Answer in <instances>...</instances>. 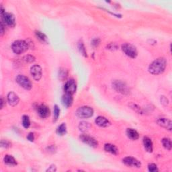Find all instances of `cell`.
I'll use <instances>...</instances> for the list:
<instances>
[{
    "instance_id": "obj_32",
    "label": "cell",
    "mask_w": 172,
    "mask_h": 172,
    "mask_svg": "<svg viewBox=\"0 0 172 172\" xmlns=\"http://www.w3.org/2000/svg\"><path fill=\"white\" fill-rule=\"evenodd\" d=\"M1 146L2 147L8 148L11 146V143L8 141L6 140H2L1 141Z\"/></svg>"
},
{
    "instance_id": "obj_23",
    "label": "cell",
    "mask_w": 172,
    "mask_h": 172,
    "mask_svg": "<svg viewBox=\"0 0 172 172\" xmlns=\"http://www.w3.org/2000/svg\"><path fill=\"white\" fill-rule=\"evenodd\" d=\"M79 130H80L81 131L86 132L87 131H88V130L90 129V125L89 124L88 122L83 121L82 122H80L79 126Z\"/></svg>"
},
{
    "instance_id": "obj_26",
    "label": "cell",
    "mask_w": 172,
    "mask_h": 172,
    "mask_svg": "<svg viewBox=\"0 0 172 172\" xmlns=\"http://www.w3.org/2000/svg\"><path fill=\"white\" fill-rule=\"evenodd\" d=\"M77 47H78V49L80 53H82L84 57H87V52L86 50L85 46H84V44L82 42H79L78 43V45H77Z\"/></svg>"
},
{
    "instance_id": "obj_28",
    "label": "cell",
    "mask_w": 172,
    "mask_h": 172,
    "mask_svg": "<svg viewBox=\"0 0 172 172\" xmlns=\"http://www.w3.org/2000/svg\"><path fill=\"white\" fill-rule=\"evenodd\" d=\"M60 114V109L58 106L55 105L54 106V121H56L59 118Z\"/></svg>"
},
{
    "instance_id": "obj_33",
    "label": "cell",
    "mask_w": 172,
    "mask_h": 172,
    "mask_svg": "<svg viewBox=\"0 0 172 172\" xmlns=\"http://www.w3.org/2000/svg\"><path fill=\"white\" fill-rule=\"evenodd\" d=\"M27 139L28 141H30L31 142H33L34 140V135L33 133H32V132L29 133V134L27 136Z\"/></svg>"
},
{
    "instance_id": "obj_15",
    "label": "cell",
    "mask_w": 172,
    "mask_h": 172,
    "mask_svg": "<svg viewBox=\"0 0 172 172\" xmlns=\"http://www.w3.org/2000/svg\"><path fill=\"white\" fill-rule=\"evenodd\" d=\"M73 95L69 93H66L63 96L62 98V103L63 106H65L67 108H69L71 105H72L73 102Z\"/></svg>"
},
{
    "instance_id": "obj_19",
    "label": "cell",
    "mask_w": 172,
    "mask_h": 172,
    "mask_svg": "<svg viewBox=\"0 0 172 172\" xmlns=\"http://www.w3.org/2000/svg\"><path fill=\"white\" fill-rule=\"evenodd\" d=\"M104 150L106 152H108L110 153L113 154V155H117L118 153V150L117 147H116L115 145H114L112 144H106L104 145Z\"/></svg>"
},
{
    "instance_id": "obj_29",
    "label": "cell",
    "mask_w": 172,
    "mask_h": 172,
    "mask_svg": "<svg viewBox=\"0 0 172 172\" xmlns=\"http://www.w3.org/2000/svg\"><path fill=\"white\" fill-rule=\"evenodd\" d=\"M148 170L151 172H157L159 170L156 164L150 163L148 165Z\"/></svg>"
},
{
    "instance_id": "obj_2",
    "label": "cell",
    "mask_w": 172,
    "mask_h": 172,
    "mask_svg": "<svg viewBox=\"0 0 172 172\" xmlns=\"http://www.w3.org/2000/svg\"><path fill=\"white\" fill-rule=\"evenodd\" d=\"M29 48L28 43L25 40H16L12 44V48L14 53L17 54H20L25 53Z\"/></svg>"
},
{
    "instance_id": "obj_8",
    "label": "cell",
    "mask_w": 172,
    "mask_h": 172,
    "mask_svg": "<svg viewBox=\"0 0 172 172\" xmlns=\"http://www.w3.org/2000/svg\"><path fill=\"white\" fill-rule=\"evenodd\" d=\"M80 140L82 141L84 143L87 144V145H89L90 147H98V142L95 139L92 137H90V136L87 135L86 134H82L80 135Z\"/></svg>"
},
{
    "instance_id": "obj_6",
    "label": "cell",
    "mask_w": 172,
    "mask_h": 172,
    "mask_svg": "<svg viewBox=\"0 0 172 172\" xmlns=\"http://www.w3.org/2000/svg\"><path fill=\"white\" fill-rule=\"evenodd\" d=\"M2 16V22L5 25L9 26L11 27H14L16 25V20L13 14H10V13L8 12H4L1 14Z\"/></svg>"
},
{
    "instance_id": "obj_14",
    "label": "cell",
    "mask_w": 172,
    "mask_h": 172,
    "mask_svg": "<svg viewBox=\"0 0 172 172\" xmlns=\"http://www.w3.org/2000/svg\"><path fill=\"white\" fill-rule=\"evenodd\" d=\"M8 102H9V105H11L12 106H15L20 102V98H19L17 94L11 92L8 94Z\"/></svg>"
},
{
    "instance_id": "obj_27",
    "label": "cell",
    "mask_w": 172,
    "mask_h": 172,
    "mask_svg": "<svg viewBox=\"0 0 172 172\" xmlns=\"http://www.w3.org/2000/svg\"><path fill=\"white\" fill-rule=\"evenodd\" d=\"M36 35H37V37L39 38L40 40L43 41V42L47 41V36L44 34H43V32H41L40 31H36Z\"/></svg>"
},
{
    "instance_id": "obj_13",
    "label": "cell",
    "mask_w": 172,
    "mask_h": 172,
    "mask_svg": "<svg viewBox=\"0 0 172 172\" xmlns=\"http://www.w3.org/2000/svg\"><path fill=\"white\" fill-rule=\"evenodd\" d=\"M38 114L41 118H47L50 115V110L48 108V106L44 104H41L37 108Z\"/></svg>"
},
{
    "instance_id": "obj_7",
    "label": "cell",
    "mask_w": 172,
    "mask_h": 172,
    "mask_svg": "<svg viewBox=\"0 0 172 172\" xmlns=\"http://www.w3.org/2000/svg\"><path fill=\"white\" fill-rule=\"evenodd\" d=\"M16 82L25 90H30L32 88V83L30 79L27 77L22 75H19L16 77Z\"/></svg>"
},
{
    "instance_id": "obj_5",
    "label": "cell",
    "mask_w": 172,
    "mask_h": 172,
    "mask_svg": "<svg viewBox=\"0 0 172 172\" xmlns=\"http://www.w3.org/2000/svg\"><path fill=\"white\" fill-rule=\"evenodd\" d=\"M112 86L116 91H117L118 92L122 94L126 95V94H128L130 92V90L128 86L125 83L122 82V81H115L112 83Z\"/></svg>"
},
{
    "instance_id": "obj_16",
    "label": "cell",
    "mask_w": 172,
    "mask_h": 172,
    "mask_svg": "<svg viewBox=\"0 0 172 172\" xmlns=\"http://www.w3.org/2000/svg\"><path fill=\"white\" fill-rule=\"evenodd\" d=\"M96 124L100 126V127H107L110 125V122L106 118L104 117V116H98V118L96 119Z\"/></svg>"
},
{
    "instance_id": "obj_31",
    "label": "cell",
    "mask_w": 172,
    "mask_h": 172,
    "mask_svg": "<svg viewBox=\"0 0 172 172\" xmlns=\"http://www.w3.org/2000/svg\"><path fill=\"white\" fill-rule=\"evenodd\" d=\"M100 43V40L99 38H94L91 42V44H92V46L94 48L96 47H98L99 46V44Z\"/></svg>"
},
{
    "instance_id": "obj_20",
    "label": "cell",
    "mask_w": 172,
    "mask_h": 172,
    "mask_svg": "<svg viewBox=\"0 0 172 172\" xmlns=\"http://www.w3.org/2000/svg\"><path fill=\"white\" fill-rule=\"evenodd\" d=\"M4 163L9 165H17V162H16V160L14 157H12V155H6L4 158Z\"/></svg>"
},
{
    "instance_id": "obj_24",
    "label": "cell",
    "mask_w": 172,
    "mask_h": 172,
    "mask_svg": "<svg viewBox=\"0 0 172 172\" xmlns=\"http://www.w3.org/2000/svg\"><path fill=\"white\" fill-rule=\"evenodd\" d=\"M68 76V71L64 68H61L59 71V78L61 80H64L67 78Z\"/></svg>"
},
{
    "instance_id": "obj_35",
    "label": "cell",
    "mask_w": 172,
    "mask_h": 172,
    "mask_svg": "<svg viewBox=\"0 0 172 172\" xmlns=\"http://www.w3.org/2000/svg\"><path fill=\"white\" fill-rule=\"evenodd\" d=\"M5 106V101H4V99L3 97H2L1 98V108L2 109L3 108H4Z\"/></svg>"
},
{
    "instance_id": "obj_25",
    "label": "cell",
    "mask_w": 172,
    "mask_h": 172,
    "mask_svg": "<svg viewBox=\"0 0 172 172\" xmlns=\"http://www.w3.org/2000/svg\"><path fill=\"white\" fill-rule=\"evenodd\" d=\"M22 125L25 128H28L30 125V118L28 116L24 115L22 116Z\"/></svg>"
},
{
    "instance_id": "obj_1",
    "label": "cell",
    "mask_w": 172,
    "mask_h": 172,
    "mask_svg": "<svg viewBox=\"0 0 172 172\" xmlns=\"http://www.w3.org/2000/svg\"><path fill=\"white\" fill-rule=\"evenodd\" d=\"M167 66L166 59L163 57H160L155 59L150 64L149 67V71L153 75H160L164 72Z\"/></svg>"
},
{
    "instance_id": "obj_34",
    "label": "cell",
    "mask_w": 172,
    "mask_h": 172,
    "mask_svg": "<svg viewBox=\"0 0 172 172\" xmlns=\"http://www.w3.org/2000/svg\"><path fill=\"white\" fill-rule=\"evenodd\" d=\"M57 170V167L55 166L54 165H52L49 167V168L47 170V171H52V172H54V171H56Z\"/></svg>"
},
{
    "instance_id": "obj_4",
    "label": "cell",
    "mask_w": 172,
    "mask_h": 172,
    "mask_svg": "<svg viewBox=\"0 0 172 172\" xmlns=\"http://www.w3.org/2000/svg\"><path fill=\"white\" fill-rule=\"evenodd\" d=\"M93 114V110L89 106H82L77 109L76 115L80 118H88Z\"/></svg>"
},
{
    "instance_id": "obj_10",
    "label": "cell",
    "mask_w": 172,
    "mask_h": 172,
    "mask_svg": "<svg viewBox=\"0 0 172 172\" xmlns=\"http://www.w3.org/2000/svg\"><path fill=\"white\" fill-rule=\"evenodd\" d=\"M77 85L73 79H70L66 82L64 86V90L66 93L73 95L76 92Z\"/></svg>"
},
{
    "instance_id": "obj_22",
    "label": "cell",
    "mask_w": 172,
    "mask_h": 172,
    "mask_svg": "<svg viewBox=\"0 0 172 172\" xmlns=\"http://www.w3.org/2000/svg\"><path fill=\"white\" fill-rule=\"evenodd\" d=\"M162 144H163V147L166 149H167V150L170 151L171 149V141L170 139L164 138L162 139Z\"/></svg>"
},
{
    "instance_id": "obj_9",
    "label": "cell",
    "mask_w": 172,
    "mask_h": 172,
    "mask_svg": "<svg viewBox=\"0 0 172 172\" xmlns=\"http://www.w3.org/2000/svg\"><path fill=\"white\" fill-rule=\"evenodd\" d=\"M122 162H123V163L126 165V166H128L131 167L139 168L141 166V162L139 160H137L136 158L132 157H125L122 160Z\"/></svg>"
},
{
    "instance_id": "obj_30",
    "label": "cell",
    "mask_w": 172,
    "mask_h": 172,
    "mask_svg": "<svg viewBox=\"0 0 172 172\" xmlns=\"http://www.w3.org/2000/svg\"><path fill=\"white\" fill-rule=\"evenodd\" d=\"M24 60L27 63H33L35 61V58L34 56H32V55H26L24 58Z\"/></svg>"
},
{
    "instance_id": "obj_12",
    "label": "cell",
    "mask_w": 172,
    "mask_h": 172,
    "mask_svg": "<svg viewBox=\"0 0 172 172\" xmlns=\"http://www.w3.org/2000/svg\"><path fill=\"white\" fill-rule=\"evenodd\" d=\"M156 122L157 123V125L161 126V127L166 128L169 130V131H171L172 122L170 120L165 118H158Z\"/></svg>"
},
{
    "instance_id": "obj_11",
    "label": "cell",
    "mask_w": 172,
    "mask_h": 172,
    "mask_svg": "<svg viewBox=\"0 0 172 172\" xmlns=\"http://www.w3.org/2000/svg\"><path fill=\"white\" fill-rule=\"evenodd\" d=\"M30 73L36 81H39L41 79L42 74H43L41 67L38 65H34L31 67Z\"/></svg>"
},
{
    "instance_id": "obj_18",
    "label": "cell",
    "mask_w": 172,
    "mask_h": 172,
    "mask_svg": "<svg viewBox=\"0 0 172 172\" xmlns=\"http://www.w3.org/2000/svg\"><path fill=\"white\" fill-rule=\"evenodd\" d=\"M143 145L145 150L149 153L153 151V142L150 138L145 137L143 138Z\"/></svg>"
},
{
    "instance_id": "obj_3",
    "label": "cell",
    "mask_w": 172,
    "mask_h": 172,
    "mask_svg": "<svg viewBox=\"0 0 172 172\" xmlns=\"http://www.w3.org/2000/svg\"><path fill=\"white\" fill-rule=\"evenodd\" d=\"M122 50L126 55H127L128 57L132 58V59H135L138 55L137 48L131 43H126L123 44L122 45Z\"/></svg>"
},
{
    "instance_id": "obj_17",
    "label": "cell",
    "mask_w": 172,
    "mask_h": 172,
    "mask_svg": "<svg viewBox=\"0 0 172 172\" xmlns=\"http://www.w3.org/2000/svg\"><path fill=\"white\" fill-rule=\"evenodd\" d=\"M126 135H127V137L132 141L137 140L139 137L138 132L132 128H128L126 130Z\"/></svg>"
},
{
    "instance_id": "obj_21",
    "label": "cell",
    "mask_w": 172,
    "mask_h": 172,
    "mask_svg": "<svg viewBox=\"0 0 172 172\" xmlns=\"http://www.w3.org/2000/svg\"><path fill=\"white\" fill-rule=\"evenodd\" d=\"M57 133L59 134V135L63 136L66 134L67 132V127H66V125L65 123H62L60 126H59V127L57 128Z\"/></svg>"
}]
</instances>
